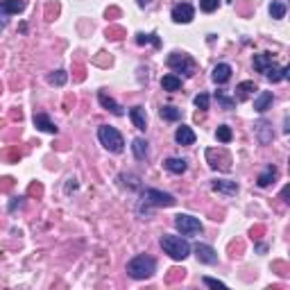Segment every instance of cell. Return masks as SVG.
Wrapping results in <instances>:
<instances>
[{"label":"cell","instance_id":"obj_21","mask_svg":"<svg viewBox=\"0 0 290 290\" xmlns=\"http://www.w3.org/2000/svg\"><path fill=\"white\" fill-rule=\"evenodd\" d=\"M277 172H279V170H277L275 166H267V168H265V172H261V175H259V179H256V184H259L261 188H265V186H270L272 182H275Z\"/></svg>","mask_w":290,"mask_h":290},{"label":"cell","instance_id":"obj_27","mask_svg":"<svg viewBox=\"0 0 290 290\" xmlns=\"http://www.w3.org/2000/svg\"><path fill=\"white\" fill-rule=\"evenodd\" d=\"M236 91H238V100H245L252 91H256V84H254V82H240Z\"/></svg>","mask_w":290,"mask_h":290},{"label":"cell","instance_id":"obj_34","mask_svg":"<svg viewBox=\"0 0 290 290\" xmlns=\"http://www.w3.org/2000/svg\"><path fill=\"white\" fill-rule=\"evenodd\" d=\"M147 3H152V0H139V5H141V7H145Z\"/></svg>","mask_w":290,"mask_h":290},{"label":"cell","instance_id":"obj_16","mask_svg":"<svg viewBox=\"0 0 290 290\" xmlns=\"http://www.w3.org/2000/svg\"><path fill=\"white\" fill-rule=\"evenodd\" d=\"M175 141H177L179 145H193L195 143V132L188 127V125H182V127H177V132H175Z\"/></svg>","mask_w":290,"mask_h":290},{"label":"cell","instance_id":"obj_30","mask_svg":"<svg viewBox=\"0 0 290 290\" xmlns=\"http://www.w3.org/2000/svg\"><path fill=\"white\" fill-rule=\"evenodd\" d=\"M218 7H220V0H200V9L202 12H206V14L216 12Z\"/></svg>","mask_w":290,"mask_h":290},{"label":"cell","instance_id":"obj_19","mask_svg":"<svg viewBox=\"0 0 290 290\" xmlns=\"http://www.w3.org/2000/svg\"><path fill=\"white\" fill-rule=\"evenodd\" d=\"M231 66H229V64H218L216 68H213V82H216V84H224V82H229L231 80Z\"/></svg>","mask_w":290,"mask_h":290},{"label":"cell","instance_id":"obj_5","mask_svg":"<svg viewBox=\"0 0 290 290\" xmlns=\"http://www.w3.org/2000/svg\"><path fill=\"white\" fill-rule=\"evenodd\" d=\"M175 227H177V231L182 236H198V234H202V222L193 216H186V213H179L175 218Z\"/></svg>","mask_w":290,"mask_h":290},{"label":"cell","instance_id":"obj_22","mask_svg":"<svg viewBox=\"0 0 290 290\" xmlns=\"http://www.w3.org/2000/svg\"><path fill=\"white\" fill-rule=\"evenodd\" d=\"M161 86H163V91H179L182 89V80L177 78V75H163L161 78Z\"/></svg>","mask_w":290,"mask_h":290},{"label":"cell","instance_id":"obj_15","mask_svg":"<svg viewBox=\"0 0 290 290\" xmlns=\"http://www.w3.org/2000/svg\"><path fill=\"white\" fill-rule=\"evenodd\" d=\"M34 127L46 134H57V125H54L46 113H34Z\"/></svg>","mask_w":290,"mask_h":290},{"label":"cell","instance_id":"obj_25","mask_svg":"<svg viewBox=\"0 0 290 290\" xmlns=\"http://www.w3.org/2000/svg\"><path fill=\"white\" fill-rule=\"evenodd\" d=\"M270 16L272 18H283L286 16V3H281V0H275V3L270 5Z\"/></svg>","mask_w":290,"mask_h":290},{"label":"cell","instance_id":"obj_1","mask_svg":"<svg viewBox=\"0 0 290 290\" xmlns=\"http://www.w3.org/2000/svg\"><path fill=\"white\" fill-rule=\"evenodd\" d=\"M254 68L259 70V73H263L270 82H281V80L290 78V68L288 66L279 68L275 64V59H272V54H267V52L254 54Z\"/></svg>","mask_w":290,"mask_h":290},{"label":"cell","instance_id":"obj_26","mask_svg":"<svg viewBox=\"0 0 290 290\" xmlns=\"http://www.w3.org/2000/svg\"><path fill=\"white\" fill-rule=\"evenodd\" d=\"M136 43H139V46H145V43H154V48L161 46V41H159L157 34H143V32H139V34H136Z\"/></svg>","mask_w":290,"mask_h":290},{"label":"cell","instance_id":"obj_32","mask_svg":"<svg viewBox=\"0 0 290 290\" xmlns=\"http://www.w3.org/2000/svg\"><path fill=\"white\" fill-rule=\"evenodd\" d=\"M202 281H204V286H209V288H227L224 281H218V279H211V277H204Z\"/></svg>","mask_w":290,"mask_h":290},{"label":"cell","instance_id":"obj_13","mask_svg":"<svg viewBox=\"0 0 290 290\" xmlns=\"http://www.w3.org/2000/svg\"><path fill=\"white\" fill-rule=\"evenodd\" d=\"M211 188L222 195H236L238 193V184L229 182V179H216V182H211Z\"/></svg>","mask_w":290,"mask_h":290},{"label":"cell","instance_id":"obj_23","mask_svg":"<svg viewBox=\"0 0 290 290\" xmlns=\"http://www.w3.org/2000/svg\"><path fill=\"white\" fill-rule=\"evenodd\" d=\"M161 118L163 120H170V123H175V120H179L182 118V111H179L177 107H172V105H166V107H161Z\"/></svg>","mask_w":290,"mask_h":290},{"label":"cell","instance_id":"obj_6","mask_svg":"<svg viewBox=\"0 0 290 290\" xmlns=\"http://www.w3.org/2000/svg\"><path fill=\"white\" fill-rule=\"evenodd\" d=\"M143 202L147 206H175V195L170 193H163V190L157 188H145L143 190Z\"/></svg>","mask_w":290,"mask_h":290},{"label":"cell","instance_id":"obj_14","mask_svg":"<svg viewBox=\"0 0 290 290\" xmlns=\"http://www.w3.org/2000/svg\"><path fill=\"white\" fill-rule=\"evenodd\" d=\"M272 100H275V95H272V91H261L259 95L254 98V111L263 113L267 109L272 107Z\"/></svg>","mask_w":290,"mask_h":290},{"label":"cell","instance_id":"obj_7","mask_svg":"<svg viewBox=\"0 0 290 290\" xmlns=\"http://www.w3.org/2000/svg\"><path fill=\"white\" fill-rule=\"evenodd\" d=\"M168 66H170L175 73H184V75L195 73V62L184 52H172L170 57H168Z\"/></svg>","mask_w":290,"mask_h":290},{"label":"cell","instance_id":"obj_2","mask_svg":"<svg viewBox=\"0 0 290 290\" xmlns=\"http://www.w3.org/2000/svg\"><path fill=\"white\" fill-rule=\"evenodd\" d=\"M154 272H157V261L147 254L134 256V259L127 263V275L132 279H139V281L141 279H150Z\"/></svg>","mask_w":290,"mask_h":290},{"label":"cell","instance_id":"obj_11","mask_svg":"<svg viewBox=\"0 0 290 290\" xmlns=\"http://www.w3.org/2000/svg\"><path fill=\"white\" fill-rule=\"evenodd\" d=\"M254 132H256V139H259V143H261V145L272 143V139H275V134H272V125H270V123H265V120L256 123Z\"/></svg>","mask_w":290,"mask_h":290},{"label":"cell","instance_id":"obj_29","mask_svg":"<svg viewBox=\"0 0 290 290\" xmlns=\"http://www.w3.org/2000/svg\"><path fill=\"white\" fill-rule=\"evenodd\" d=\"M216 139L220 141V143H229V141L234 139V134H231V129H229L227 125H220V127H218V132H216Z\"/></svg>","mask_w":290,"mask_h":290},{"label":"cell","instance_id":"obj_24","mask_svg":"<svg viewBox=\"0 0 290 290\" xmlns=\"http://www.w3.org/2000/svg\"><path fill=\"white\" fill-rule=\"evenodd\" d=\"M66 80H68L66 70H54V73L48 75V82H50L52 86H64V84H66Z\"/></svg>","mask_w":290,"mask_h":290},{"label":"cell","instance_id":"obj_8","mask_svg":"<svg viewBox=\"0 0 290 290\" xmlns=\"http://www.w3.org/2000/svg\"><path fill=\"white\" fill-rule=\"evenodd\" d=\"M195 18V9L188 3H179L172 7V21L175 23H190Z\"/></svg>","mask_w":290,"mask_h":290},{"label":"cell","instance_id":"obj_18","mask_svg":"<svg viewBox=\"0 0 290 290\" xmlns=\"http://www.w3.org/2000/svg\"><path fill=\"white\" fill-rule=\"evenodd\" d=\"M129 118H132V123H134L136 129H141V132H145V129H147V116H145V109L143 107L129 109Z\"/></svg>","mask_w":290,"mask_h":290},{"label":"cell","instance_id":"obj_20","mask_svg":"<svg viewBox=\"0 0 290 290\" xmlns=\"http://www.w3.org/2000/svg\"><path fill=\"white\" fill-rule=\"evenodd\" d=\"M132 152L139 161H145L150 157V147H147V141L145 139H134L132 141Z\"/></svg>","mask_w":290,"mask_h":290},{"label":"cell","instance_id":"obj_33","mask_svg":"<svg viewBox=\"0 0 290 290\" xmlns=\"http://www.w3.org/2000/svg\"><path fill=\"white\" fill-rule=\"evenodd\" d=\"M78 188V184H75V179H68V184H66V193H70V190H75Z\"/></svg>","mask_w":290,"mask_h":290},{"label":"cell","instance_id":"obj_17","mask_svg":"<svg viewBox=\"0 0 290 290\" xmlns=\"http://www.w3.org/2000/svg\"><path fill=\"white\" fill-rule=\"evenodd\" d=\"M163 168H166L168 172H172V175H182V172H186L188 163H186V159L170 157V159H166V161H163Z\"/></svg>","mask_w":290,"mask_h":290},{"label":"cell","instance_id":"obj_4","mask_svg":"<svg viewBox=\"0 0 290 290\" xmlns=\"http://www.w3.org/2000/svg\"><path fill=\"white\" fill-rule=\"evenodd\" d=\"M98 139H100V143L105 145L109 152H113V154H120V152L125 150V139L116 127H109V125L98 127Z\"/></svg>","mask_w":290,"mask_h":290},{"label":"cell","instance_id":"obj_12","mask_svg":"<svg viewBox=\"0 0 290 290\" xmlns=\"http://www.w3.org/2000/svg\"><path fill=\"white\" fill-rule=\"evenodd\" d=\"M98 100H100V105L105 107L107 111H111L113 116H123V113H125V111H123V107H120V105H118L116 100H113L111 95H107L105 91H98Z\"/></svg>","mask_w":290,"mask_h":290},{"label":"cell","instance_id":"obj_28","mask_svg":"<svg viewBox=\"0 0 290 290\" xmlns=\"http://www.w3.org/2000/svg\"><path fill=\"white\" fill-rule=\"evenodd\" d=\"M216 100L220 102V105H222L224 109H234V107H236V98L224 95V91H218V93H216Z\"/></svg>","mask_w":290,"mask_h":290},{"label":"cell","instance_id":"obj_3","mask_svg":"<svg viewBox=\"0 0 290 290\" xmlns=\"http://www.w3.org/2000/svg\"><path fill=\"white\" fill-rule=\"evenodd\" d=\"M161 247L172 261H184L190 254V243L184 236H170V234H166V236H161Z\"/></svg>","mask_w":290,"mask_h":290},{"label":"cell","instance_id":"obj_9","mask_svg":"<svg viewBox=\"0 0 290 290\" xmlns=\"http://www.w3.org/2000/svg\"><path fill=\"white\" fill-rule=\"evenodd\" d=\"M193 252H195V256H198L200 263H206V265H216L218 263V254H216V249H213L211 245L198 243L193 247Z\"/></svg>","mask_w":290,"mask_h":290},{"label":"cell","instance_id":"obj_31","mask_svg":"<svg viewBox=\"0 0 290 290\" xmlns=\"http://www.w3.org/2000/svg\"><path fill=\"white\" fill-rule=\"evenodd\" d=\"M209 102H211V98L206 95V93L195 95V107H198V109H209Z\"/></svg>","mask_w":290,"mask_h":290},{"label":"cell","instance_id":"obj_10","mask_svg":"<svg viewBox=\"0 0 290 290\" xmlns=\"http://www.w3.org/2000/svg\"><path fill=\"white\" fill-rule=\"evenodd\" d=\"M25 9V3L23 0H0V18L3 23H7L5 16H12V14H18Z\"/></svg>","mask_w":290,"mask_h":290}]
</instances>
